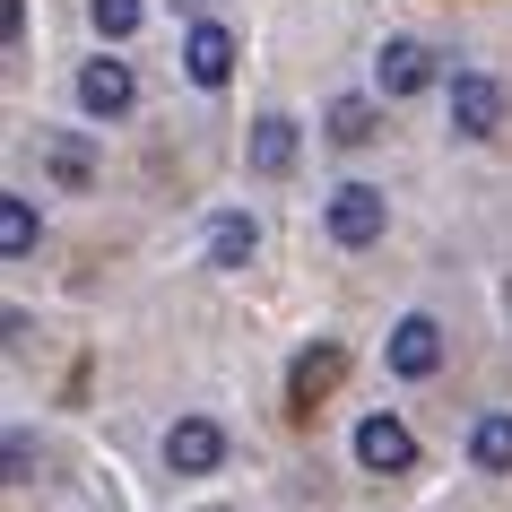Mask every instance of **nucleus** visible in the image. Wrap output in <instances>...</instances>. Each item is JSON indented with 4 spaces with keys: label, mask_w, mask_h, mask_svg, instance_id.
Masks as SVG:
<instances>
[{
    "label": "nucleus",
    "mask_w": 512,
    "mask_h": 512,
    "mask_svg": "<svg viewBox=\"0 0 512 512\" xmlns=\"http://www.w3.org/2000/svg\"><path fill=\"white\" fill-rule=\"evenodd\" d=\"M382 226H391V200H382L374 183H339L330 191V243H339V252L382 243Z\"/></svg>",
    "instance_id": "1"
},
{
    "label": "nucleus",
    "mask_w": 512,
    "mask_h": 512,
    "mask_svg": "<svg viewBox=\"0 0 512 512\" xmlns=\"http://www.w3.org/2000/svg\"><path fill=\"white\" fill-rule=\"evenodd\" d=\"M452 131L460 139H495L504 131V87L486 70H452Z\"/></svg>",
    "instance_id": "2"
},
{
    "label": "nucleus",
    "mask_w": 512,
    "mask_h": 512,
    "mask_svg": "<svg viewBox=\"0 0 512 512\" xmlns=\"http://www.w3.org/2000/svg\"><path fill=\"white\" fill-rule=\"evenodd\" d=\"M165 469H174V478H209V469H226V434H217L209 417H174V426H165Z\"/></svg>",
    "instance_id": "3"
},
{
    "label": "nucleus",
    "mask_w": 512,
    "mask_h": 512,
    "mask_svg": "<svg viewBox=\"0 0 512 512\" xmlns=\"http://www.w3.org/2000/svg\"><path fill=\"white\" fill-rule=\"evenodd\" d=\"M131 96H139V87H131V61H122V53H96V61L79 70V105L96 113V122H122Z\"/></svg>",
    "instance_id": "4"
},
{
    "label": "nucleus",
    "mask_w": 512,
    "mask_h": 512,
    "mask_svg": "<svg viewBox=\"0 0 512 512\" xmlns=\"http://www.w3.org/2000/svg\"><path fill=\"white\" fill-rule=\"evenodd\" d=\"M374 79H382V96H426L434 87V53L417 44V35H391L374 53Z\"/></svg>",
    "instance_id": "5"
},
{
    "label": "nucleus",
    "mask_w": 512,
    "mask_h": 512,
    "mask_svg": "<svg viewBox=\"0 0 512 512\" xmlns=\"http://www.w3.org/2000/svg\"><path fill=\"white\" fill-rule=\"evenodd\" d=\"M434 365H443V322H434V313H408V322L391 330V374H400V382H426Z\"/></svg>",
    "instance_id": "6"
},
{
    "label": "nucleus",
    "mask_w": 512,
    "mask_h": 512,
    "mask_svg": "<svg viewBox=\"0 0 512 512\" xmlns=\"http://www.w3.org/2000/svg\"><path fill=\"white\" fill-rule=\"evenodd\" d=\"M183 70H191V87H226L235 79V35L217 27V18H200L183 35Z\"/></svg>",
    "instance_id": "7"
},
{
    "label": "nucleus",
    "mask_w": 512,
    "mask_h": 512,
    "mask_svg": "<svg viewBox=\"0 0 512 512\" xmlns=\"http://www.w3.org/2000/svg\"><path fill=\"white\" fill-rule=\"evenodd\" d=\"M356 460H365V469H417V434H408L400 417H365V426H356Z\"/></svg>",
    "instance_id": "8"
},
{
    "label": "nucleus",
    "mask_w": 512,
    "mask_h": 512,
    "mask_svg": "<svg viewBox=\"0 0 512 512\" xmlns=\"http://www.w3.org/2000/svg\"><path fill=\"white\" fill-rule=\"evenodd\" d=\"M296 165V122L287 113H261L252 122V174H287Z\"/></svg>",
    "instance_id": "9"
},
{
    "label": "nucleus",
    "mask_w": 512,
    "mask_h": 512,
    "mask_svg": "<svg viewBox=\"0 0 512 512\" xmlns=\"http://www.w3.org/2000/svg\"><path fill=\"white\" fill-rule=\"evenodd\" d=\"M44 174H53L61 191H96V157H87V148H79L70 131H53V139H44Z\"/></svg>",
    "instance_id": "10"
},
{
    "label": "nucleus",
    "mask_w": 512,
    "mask_h": 512,
    "mask_svg": "<svg viewBox=\"0 0 512 512\" xmlns=\"http://www.w3.org/2000/svg\"><path fill=\"white\" fill-rule=\"evenodd\" d=\"M469 460H478L486 478H504V469H512V417H504V408L469 426Z\"/></svg>",
    "instance_id": "11"
},
{
    "label": "nucleus",
    "mask_w": 512,
    "mask_h": 512,
    "mask_svg": "<svg viewBox=\"0 0 512 512\" xmlns=\"http://www.w3.org/2000/svg\"><path fill=\"white\" fill-rule=\"evenodd\" d=\"M252 252H261V226H252V217H217L209 226V261L217 270H243Z\"/></svg>",
    "instance_id": "12"
},
{
    "label": "nucleus",
    "mask_w": 512,
    "mask_h": 512,
    "mask_svg": "<svg viewBox=\"0 0 512 512\" xmlns=\"http://www.w3.org/2000/svg\"><path fill=\"white\" fill-rule=\"evenodd\" d=\"M339 374H348V356L330 348V339H322V348H304V356H296V400L313 408V400H322V391H330Z\"/></svg>",
    "instance_id": "13"
},
{
    "label": "nucleus",
    "mask_w": 512,
    "mask_h": 512,
    "mask_svg": "<svg viewBox=\"0 0 512 512\" xmlns=\"http://www.w3.org/2000/svg\"><path fill=\"white\" fill-rule=\"evenodd\" d=\"M27 252H35V209L9 191L0 200V261H27Z\"/></svg>",
    "instance_id": "14"
},
{
    "label": "nucleus",
    "mask_w": 512,
    "mask_h": 512,
    "mask_svg": "<svg viewBox=\"0 0 512 512\" xmlns=\"http://www.w3.org/2000/svg\"><path fill=\"white\" fill-rule=\"evenodd\" d=\"M330 139H339V148H365V139H374V96H339V105H330Z\"/></svg>",
    "instance_id": "15"
},
{
    "label": "nucleus",
    "mask_w": 512,
    "mask_h": 512,
    "mask_svg": "<svg viewBox=\"0 0 512 512\" xmlns=\"http://www.w3.org/2000/svg\"><path fill=\"white\" fill-rule=\"evenodd\" d=\"M87 18H96V35H113V44H122V35L139 27V0H87Z\"/></svg>",
    "instance_id": "16"
}]
</instances>
